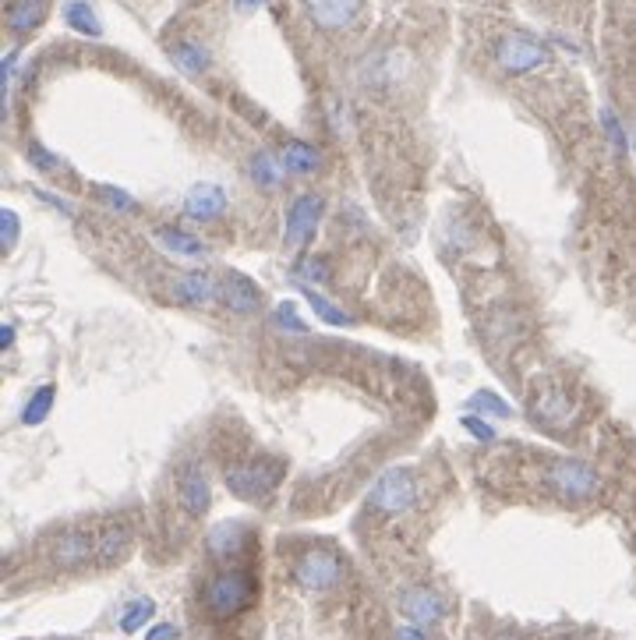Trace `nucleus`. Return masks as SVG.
<instances>
[{
  "instance_id": "nucleus-1",
  "label": "nucleus",
  "mask_w": 636,
  "mask_h": 640,
  "mask_svg": "<svg viewBox=\"0 0 636 640\" xmlns=\"http://www.w3.org/2000/svg\"><path fill=\"white\" fill-rule=\"evenodd\" d=\"M283 474H287V460L280 457H255L241 460V464H230L223 471V481L244 503H258V499H269L280 488Z\"/></svg>"
},
{
  "instance_id": "nucleus-2",
  "label": "nucleus",
  "mask_w": 636,
  "mask_h": 640,
  "mask_svg": "<svg viewBox=\"0 0 636 640\" xmlns=\"http://www.w3.org/2000/svg\"><path fill=\"white\" fill-rule=\"evenodd\" d=\"M202 602L212 619H234L255 602V577L248 570H220L212 573L202 591Z\"/></svg>"
},
{
  "instance_id": "nucleus-3",
  "label": "nucleus",
  "mask_w": 636,
  "mask_h": 640,
  "mask_svg": "<svg viewBox=\"0 0 636 640\" xmlns=\"http://www.w3.org/2000/svg\"><path fill=\"white\" fill-rule=\"evenodd\" d=\"M421 496V485H417V474L410 467H389L375 478L368 492V510L382 513V517H400Z\"/></svg>"
},
{
  "instance_id": "nucleus-4",
  "label": "nucleus",
  "mask_w": 636,
  "mask_h": 640,
  "mask_svg": "<svg viewBox=\"0 0 636 640\" xmlns=\"http://www.w3.org/2000/svg\"><path fill=\"white\" fill-rule=\"evenodd\" d=\"M545 485L566 503H587L601 492V474L583 460H552L545 467Z\"/></svg>"
},
{
  "instance_id": "nucleus-5",
  "label": "nucleus",
  "mask_w": 636,
  "mask_h": 640,
  "mask_svg": "<svg viewBox=\"0 0 636 640\" xmlns=\"http://www.w3.org/2000/svg\"><path fill=\"white\" fill-rule=\"evenodd\" d=\"M322 213H326V199L318 191H301L290 199L287 216H283V241H287L290 252L308 248L318 223H322Z\"/></svg>"
},
{
  "instance_id": "nucleus-6",
  "label": "nucleus",
  "mask_w": 636,
  "mask_h": 640,
  "mask_svg": "<svg viewBox=\"0 0 636 640\" xmlns=\"http://www.w3.org/2000/svg\"><path fill=\"white\" fill-rule=\"evenodd\" d=\"M548 61H552L548 46L541 39L527 36V32H509L495 43V64L506 75H530V71L545 68Z\"/></svg>"
},
{
  "instance_id": "nucleus-7",
  "label": "nucleus",
  "mask_w": 636,
  "mask_h": 640,
  "mask_svg": "<svg viewBox=\"0 0 636 640\" xmlns=\"http://www.w3.org/2000/svg\"><path fill=\"white\" fill-rule=\"evenodd\" d=\"M294 580L297 587H304L311 595H322V591H329V587H336L343 580V559L329 549H308L297 556Z\"/></svg>"
},
{
  "instance_id": "nucleus-8",
  "label": "nucleus",
  "mask_w": 636,
  "mask_h": 640,
  "mask_svg": "<svg viewBox=\"0 0 636 640\" xmlns=\"http://www.w3.org/2000/svg\"><path fill=\"white\" fill-rule=\"evenodd\" d=\"M50 559L53 566H61V570H82L96 559V538L82 527H68L53 538L50 545Z\"/></svg>"
},
{
  "instance_id": "nucleus-9",
  "label": "nucleus",
  "mask_w": 636,
  "mask_h": 640,
  "mask_svg": "<svg viewBox=\"0 0 636 640\" xmlns=\"http://www.w3.org/2000/svg\"><path fill=\"white\" fill-rule=\"evenodd\" d=\"M530 421L541 428L562 432V428H569L576 421V404L569 400L566 389L548 386V389H541L538 397H534V404H530Z\"/></svg>"
},
{
  "instance_id": "nucleus-10",
  "label": "nucleus",
  "mask_w": 636,
  "mask_h": 640,
  "mask_svg": "<svg viewBox=\"0 0 636 640\" xmlns=\"http://www.w3.org/2000/svg\"><path fill=\"white\" fill-rule=\"evenodd\" d=\"M364 0H304V11H308L311 25L322 32H340L361 18Z\"/></svg>"
},
{
  "instance_id": "nucleus-11",
  "label": "nucleus",
  "mask_w": 636,
  "mask_h": 640,
  "mask_svg": "<svg viewBox=\"0 0 636 640\" xmlns=\"http://www.w3.org/2000/svg\"><path fill=\"white\" fill-rule=\"evenodd\" d=\"M262 287H258L255 280H251L248 273H241V269H227L220 280V301L230 308V312L237 315H251L262 308Z\"/></svg>"
},
{
  "instance_id": "nucleus-12",
  "label": "nucleus",
  "mask_w": 636,
  "mask_h": 640,
  "mask_svg": "<svg viewBox=\"0 0 636 640\" xmlns=\"http://www.w3.org/2000/svg\"><path fill=\"white\" fill-rule=\"evenodd\" d=\"M177 499H181V506H184L188 517H205V513H209L212 488H209L205 471L195 464V460H188V464L177 471Z\"/></svg>"
},
{
  "instance_id": "nucleus-13",
  "label": "nucleus",
  "mask_w": 636,
  "mask_h": 640,
  "mask_svg": "<svg viewBox=\"0 0 636 640\" xmlns=\"http://www.w3.org/2000/svg\"><path fill=\"white\" fill-rule=\"evenodd\" d=\"M227 191L220 188V184H191L188 195H184V216L195 223H212V220H220L223 213H227Z\"/></svg>"
},
{
  "instance_id": "nucleus-14",
  "label": "nucleus",
  "mask_w": 636,
  "mask_h": 640,
  "mask_svg": "<svg viewBox=\"0 0 636 640\" xmlns=\"http://www.w3.org/2000/svg\"><path fill=\"white\" fill-rule=\"evenodd\" d=\"M400 609H403V616L417 626H435L442 616H446V602H442L435 591H428V587H410V591H403Z\"/></svg>"
},
{
  "instance_id": "nucleus-15",
  "label": "nucleus",
  "mask_w": 636,
  "mask_h": 640,
  "mask_svg": "<svg viewBox=\"0 0 636 640\" xmlns=\"http://www.w3.org/2000/svg\"><path fill=\"white\" fill-rule=\"evenodd\" d=\"M174 298L184 301V305H191V308H205L220 298V283L212 280V273L191 269V273H181L174 280Z\"/></svg>"
},
{
  "instance_id": "nucleus-16",
  "label": "nucleus",
  "mask_w": 636,
  "mask_h": 640,
  "mask_svg": "<svg viewBox=\"0 0 636 640\" xmlns=\"http://www.w3.org/2000/svg\"><path fill=\"white\" fill-rule=\"evenodd\" d=\"M251 531L241 520H223L209 531V556L212 559H237L248 545Z\"/></svg>"
},
{
  "instance_id": "nucleus-17",
  "label": "nucleus",
  "mask_w": 636,
  "mask_h": 640,
  "mask_svg": "<svg viewBox=\"0 0 636 640\" xmlns=\"http://www.w3.org/2000/svg\"><path fill=\"white\" fill-rule=\"evenodd\" d=\"M131 541H135V534H131L128 524H110V527H103V531L96 534V559H92V563H96V566H114V563H121V559L131 552Z\"/></svg>"
},
{
  "instance_id": "nucleus-18",
  "label": "nucleus",
  "mask_w": 636,
  "mask_h": 640,
  "mask_svg": "<svg viewBox=\"0 0 636 640\" xmlns=\"http://www.w3.org/2000/svg\"><path fill=\"white\" fill-rule=\"evenodd\" d=\"M50 0H11L8 4V32L11 36H29L46 22Z\"/></svg>"
},
{
  "instance_id": "nucleus-19",
  "label": "nucleus",
  "mask_w": 636,
  "mask_h": 640,
  "mask_svg": "<svg viewBox=\"0 0 636 640\" xmlns=\"http://www.w3.org/2000/svg\"><path fill=\"white\" fill-rule=\"evenodd\" d=\"M276 156H280V167L287 170V174H315L318 163H322L318 149L311 142H304V138H287Z\"/></svg>"
},
{
  "instance_id": "nucleus-20",
  "label": "nucleus",
  "mask_w": 636,
  "mask_h": 640,
  "mask_svg": "<svg viewBox=\"0 0 636 640\" xmlns=\"http://www.w3.org/2000/svg\"><path fill=\"white\" fill-rule=\"evenodd\" d=\"M156 241L163 244L170 255H181V259H205L202 237L188 234V230H181V227H170V223H163V227H156Z\"/></svg>"
},
{
  "instance_id": "nucleus-21",
  "label": "nucleus",
  "mask_w": 636,
  "mask_h": 640,
  "mask_svg": "<svg viewBox=\"0 0 636 640\" xmlns=\"http://www.w3.org/2000/svg\"><path fill=\"white\" fill-rule=\"evenodd\" d=\"M283 174H287V170L280 167V156H273V153H251V160H248V177L258 184V188H265V191L280 188Z\"/></svg>"
},
{
  "instance_id": "nucleus-22",
  "label": "nucleus",
  "mask_w": 636,
  "mask_h": 640,
  "mask_svg": "<svg viewBox=\"0 0 636 640\" xmlns=\"http://www.w3.org/2000/svg\"><path fill=\"white\" fill-rule=\"evenodd\" d=\"M170 57H174V64L184 75H202V71L209 68V50H205L202 43H195V39H177V43L170 46Z\"/></svg>"
},
{
  "instance_id": "nucleus-23",
  "label": "nucleus",
  "mask_w": 636,
  "mask_h": 640,
  "mask_svg": "<svg viewBox=\"0 0 636 640\" xmlns=\"http://www.w3.org/2000/svg\"><path fill=\"white\" fill-rule=\"evenodd\" d=\"M304 298H308V305L318 322H326V326H354V315L343 312L340 305H333L318 287H304Z\"/></svg>"
},
{
  "instance_id": "nucleus-24",
  "label": "nucleus",
  "mask_w": 636,
  "mask_h": 640,
  "mask_svg": "<svg viewBox=\"0 0 636 640\" xmlns=\"http://www.w3.org/2000/svg\"><path fill=\"white\" fill-rule=\"evenodd\" d=\"M64 22L75 32H82V36H103V25H99V15L92 11L89 0H68L64 4Z\"/></svg>"
},
{
  "instance_id": "nucleus-25",
  "label": "nucleus",
  "mask_w": 636,
  "mask_h": 640,
  "mask_svg": "<svg viewBox=\"0 0 636 640\" xmlns=\"http://www.w3.org/2000/svg\"><path fill=\"white\" fill-rule=\"evenodd\" d=\"M53 397H57V389L46 382V386H39L36 393L29 397V404H25V411H22V421L29 428H36V425H43L46 418H50V411H53Z\"/></svg>"
},
{
  "instance_id": "nucleus-26",
  "label": "nucleus",
  "mask_w": 636,
  "mask_h": 640,
  "mask_svg": "<svg viewBox=\"0 0 636 640\" xmlns=\"http://www.w3.org/2000/svg\"><path fill=\"white\" fill-rule=\"evenodd\" d=\"M463 407H470V414H481V418H509V414H513L506 400H502L499 393H492V389H477Z\"/></svg>"
},
{
  "instance_id": "nucleus-27",
  "label": "nucleus",
  "mask_w": 636,
  "mask_h": 640,
  "mask_svg": "<svg viewBox=\"0 0 636 640\" xmlns=\"http://www.w3.org/2000/svg\"><path fill=\"white\" fill-rule=\"evenodd\" d=\"M152 616H156V602H152V598H135V602L124 605V612H121V619H117V626H121L124 633H138Z\"/></svg>"
},
{
  "instance_id": "nucleus-28",
  "label": "nucleus",
  "mask_w": 636,
  "mask_h": 640,
  "mask_svg": "<svg viewBox=\"0 0 636 640\" xmlns=\"http://www.w3.org/2000/svg\"><path fill=\"white\" fill-rule=\"evenodd\" d=\"M96 199L103 202L106 209H117V213H135V199H131L128 191L114 188V184H96Z\"/></svg>"
},
{
  "instance_id": "nucleus-29",
  "label": "nucleus",
  "mask_w": 636,
  "mask_h": 640,
  "mask_svg": "<svg viewBox=\"0 0 636 640\" xmlns=\"http://www.w3.org/2000/svg\"><path fill=\"white\" fill-rule=\"evenodd\" d=\"M18 237H22V220H18L15 209L4 206L0 209V248H4V252H15Z\"/></svg>"
},
{
  "instance_id": "nucleus-30",
  "label": "nucleus",
  "mask_w": 636,
  "mask_h": 640,
  "mask_svg": "<svg viewBox=\"0 0 636 640\" xmlns=\"http://www.w3.org/2000/svg\"><path fill=\"white\" fill-rule=\"evenodd\" d=\"M294 280H301L304 287H322V283H329L326 262H322V259H304V262H297Z\"/></svg>"
},
{
  "instance_id": "nucleus-31",
  "label": "nucleus",
  "mask_w": 636,
  "mask_h": 640,
  "mask_svg": "<svg viewBox=\"0 0 636 640\" xmlns=\"http://www.w3.org/2000/svg\"><path fill=\"white\" fill-rule=\"evenodd\" d=\"M25 160H29L32 170H39V174H53V170H61V156H53L46 145L32 142L29 149H25Z\"/></svg>"
},
{
  "instance_id": "nucleus-32",
  "label": "nucleus",
  "mask_w": 636,
  "mask_h": 640,
  "mask_svg": "<svg viewBox=\"0 0 636 640\" xmlns=\"http://www.w3.org/2000/svg\"><path fill=\"white\" fill-rule=\"evenodd\" d=\"M273 322L276 329H287V333H308L304 319L297 315V305H290V301H280V305L273 308Z\"/></svg>"
},
{
  "instance_id": "nucleus-33",
  "label": "nucleus",
  "mask_w": 636,
  "mask_h": 640,
  "mask_svg": "<svg viewBox=\"0 0 636 640\" xmlns=\"http://www.w3.org/2000/svg\"><path fill=\"white\" fill-rule=\"evenodd\" d=\"M601 124H605V135H608V142H612V149L615 153H626V131H622V124H619V117L612 114V110H601Z\"/></svg>"
},
{
  "instance_id": "nucleus-34",
  "label": "nucleus",
  "mask_w": 636,
  "mask_h": 640,
  "mask_svg": "<svg viewBox=\"0 0 636 640\" xmlns=\"http://www.w3.org/2000/svg\"><path fill=\"white\" fill-rule=\"evenodd\" d=\"M460 425L467 428V432L474 435L477 442H495V428H492V421L481 418V414H463Z\"/></svg>"
},
{
  "instance_id": "nucleus-35",
  "label": "nucleus",
  "mask_w": 636,
  "mask_h": 640,
  "mask_svg": "<svg viewBox=\"0 0 636 640\" xmlns=\"http://www.w3.org/2000/svg\"><path fill=\"white\" fill-rule=\"evenodd\" d=\"M177 637H181V630H177L174 623H156L145 633V640H177Z\"/></svg>"
},
{
  "instance_id": "nucleus-36",
  "label": "nucleus",
  "mask_w": 636,
  "mask_h": 640,
  "mask_svg": "<svg viewBox=\"0 0 636 640\" xmlns=\"http://www.w3.org/2000/svg\"><path fill=\"white\" fill-rule=\"evenodd\" d=\"M400 640H432V637H428V626L410 623V626H400Z\"/></svg>"
},
{
  "instance_id": "nucleus-37",
  "label": "nucleus",
  "mask_w": 636,
  "mask_h": 640,
  "mask_svg": "<svg viewBox=\"0 0 636 640\" xmlns=\"http://www.w3.org/2000/svg\"><path fill=\"white\" fill-rule=\"evenodd\" d=\"M0 347H4V351L15 347V322H4V329H0Z\"/></svg>"
},
{
  "instance_id": "nucleus-38",
  "label": "nucleus",
  "mask_w": 636,
  "mask_h": 640,
  "mask_svg": "<svg viewBox=\"0 0 636 640\" xmlns=\"http://www.w3.org/2000/svg\"><path fill=\"white\" fill-rule=\"evenodd\" d=\"M234 4H237V11H258L265 0H234Z\"/></svg>"
},
{
  "instance_id": "nucleus-39",
  "label": "nucleus",
  "mask_w": 636,
  "mask_h": 640,
  "mask_svg": "<svg viewBox=\"0 0 636 640\" xmlns=\"http://www.w3.org/2000/svg\"><path fill=\"white\" fill-rule=\"evenodd\" d=\"M629 145H633V153H636V121H633V128H629Z\"/></svg>"
}]
</instances>
